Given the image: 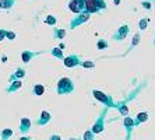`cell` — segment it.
<instances>
[{
  "mask_svg": "<svg viewBox=\"0 0 155 140\" xmlns=\"http://www.w3.org/2000/svg\"><path fill=\"white\" fill-rule=\"evenodd\" d=\"M120 112H122L123 115H127V107H126V105H124V107H122V108H120Z\"/></svg>",
  "mask_w": 155,
  "mask_h": 140,
  "instance_id": "cell-27",
  "label": "cell"
},
{
  "mask_svg": "<svg viewBox=\"0 0 155 140\" xmlns=\"http://www.w3.org/2000/svg\"><path fill=\"white\" fill-rule=\"evenodd\" d=\"M84 67H94V63L92 62H84Z\"/></svg>",
  "mask_w": 155,
  "mask_h": 140,
  "instance_id": "cell-26",
  "label": "cell"
},
{
  "mask_svg": "<svg viewBox=\"0 0 155 140\" xmlns=\"http://www.w3.org/2000/svg\"><path fill=\"white\" fill-rule=\"evenodd\" d=\"M138 41H140V35H136V36L133 38V46H136V45H137Z\"/></svg>",
  "mask_w": 155,
  "mask_h": 140,
  "instance_id": "cell-25",
  "label": "cell"
},
{
  "mask_svg": "<svg viewBox=\"0 0 155 140\" xmlns=\"http://www.w3.org/2000/svg\"><path fill=\"white\" fill-rule=\"evenodd\" d=\"M124 126L127 128V139L130 137V133H131V129H133V126H136V121H133L131 118H126L124 119Z\"/></svg>",
  "mask_w": 155,
  "mask_h": 140,
  "instance_id": "cell-7",
  "label": "cell"
},
{
  "mask_svg": "<svg viewBox=\"0 0 155 140\" xmlns=\"http://www.w3.org/2000/svg\"><path fill=\"white\" fill-rule=\"evenodd\" d=\"M24 74H25V72H24V70H18L17 73H14V74H13L11 80H14V79H20V77H22Z\"/></svg>",
  "mask_w": 155,
  "mask_h": 140,
  "instance_id": "cell-18",
  "label": "cell"
},
{
  "mask_svg": "<svg viewBox=\"0 0 155 140\" xmlns=\"http://www.w3.org/2000/svg\"><path fill=\"white\" fill-rule=\"evenodd\" d=\"M36 53H32V52H24V53H22V60L24 62H29L31 60V58H32V56H35Z\"/></svg>",
  "mask_w": 155,
  "mask_h": 140,
  "instance_id": "cell-13",
  "label": "cell"
},
{
  "mask_svg": "<svg viewBox=\"0 0 155 140\" xmlns=\"http://www.w3.org/2000/svg\"><path fill=\"white\" fill-rule=\"evenodd\" d=\"M20 87H21V83H20V81H15V83H13V84H11V87H10V88H8V93H11V91H15V90H18Z\"/></svg>",
  "mask_w": 155,
  "mask_h": 140,
  "instance_id": "cell-17",
  "label": "cell"
},
{
  "mask_svg": "<svg viewBox=\"0 0 155 140\" xmlns=\"http://www.w3.org/2000/svg\"><path fill=\"white\" fill-rule=\"evenodd\" d=\"M52 53H53V56H58V58H63V55H61V50H60V49H56V48H54V49L52 50Z\"/></svg>",
  "mask_w": 155,
  "mask_h": 140,
  "instance_id": "cell-22",
  "label": "cell"
},
{
  "mask_svg": "<svg viewBox=\"0 0 155 140\" xmlns=\"http://www.w3.org/2000/svg\"><path fill=\"white\" fill-rule=\"evenodd\" d=\"M94 95L97 97V100H98V101H102L104 104H106V105H113L112 100H109V98L106 97L105 94H102L101 91H97V90H95V91H94Z\"/></svg>",
  "mask_w": 155,
  "mask_h": 140,
  "instance_id": "cell-5",
  "label": "cell"
},
{
  "mask_svg": "<svg viewBox=\"0 0 155 140\" xmlns=\"http://www.w3.org/2000/svg\"><path fill=\"white\" fill-rule=\"evenodd\" d=\"M6 35H7L8 38H10V39H14V36H15L13 32H6Z\"/></svg>",
  "mask_w": 155,
  "mask_h": 140,
  "instance_id": "cell-30",
  "label": "cell"
},
{
  "mask_svg": "<svg viewBox=\"0 0 155 140\" xmlns=\"http://www.w3.org/2000/svg\"><path fill=\"white\" fill-rule=\"evenodd\" d=\"M69 9L74 13H81L85 10V2L84 0H71L69 4Z\"/></svg>",
  "mask_w": 155,
  "mask_h": 140,
  "instance_id": "cell-3",
  "label": "cell"
},
{
  "mask_svg": "<svg viewBox=\"0 0 155 140\" xmlns=\"http://www.w3.org/2000/svg\"><path fill=\"white\" fill-rule=\"evenodd\" d=\"M21 140H29V137H22Z\"/></svg>",
  "mask_w": 155,
  "mask_h": 140,
  "instance_id": "cell-32",
  "label": "cell"
},
{
  "mask_svg": "<svg viewBox=\"0 0 155 140\" xmlns=\"http://www.w3.org/2000/svg\"><path fill=\"white\" fill-rule=\"evenodd\" d=\"M34 93H35L36 95H42V94H43V86H41V84L35 86V87H34Z\"/></svg>",
  "mask_w": 155,
  "mask_h": 140,
  "instance_id": "cell-15",
  "label": "cell"
},
{
  "mask_svg": "<svg viewBox=\"0 0 155 140\" xmlns=\"http://www.w3.org/2000/svg\"><path fill=\"white\" fill-rule=\"evenodd\" d=\"M13 135V130H10V129H6V130H3V133H2V139L3 140H6V139H8V137Z\"/></svg>",
  "mask_w": 155,
  "mask_h": 140,
  "instance_id": "cell-16",
  "label": "cell"
},
{
  "mask_svg": "<svg viewBox=\"0 0 155 140\" xmlns=\"http://www.w3.org/2000/svg\"><path fill=\"white\" fill-rule=\"evenodd\" d=\"M88 17H90V14L88 13H85V14H81L78 18H76V21L71 22V27H76L77 24H81V22H85L87 20H88Z\"/></svg>",
  "mask_w": 155,
  "mask_h": 140,
  "instance_id": "cell-9",
  "label": "cell"
},
{
  "mask_svg": "<svg viewBox=\"0 0 155 140\" xmlns=\"http://www.w3.org/2000/svg\"><path fill=\"white\" fill-rule=\"evenodd\" d=\"M64 35H66L64 29H59V31H56V32H54V36H56V38H63Z\"/></svg>",
  "mask_w": 155,
  "mask_h": 140,
  "instance_id": "cell-20",
  "label": "cell"
},
{
  "mask_svg": "<svg viewBox=\"0 0 155 140\" xmlns=\"http://www.w3.org/2000/svg\"><path fill=\"white\" fill-rule=\"evenodd\" d=\"M73 91V81L70 79H61L58 84V93L59 94H67Z\"/></svg>",
  "mask_w": 155,
  "mask_h": 140,
  "instance_id": "cell-2",
  "label": "cell"
},
{
  "mask_svg": "<svg viewBox=\"0 0 155 140\" xmlns=\"http://www.w3.org/2000/svg\"><path fill=\"white\" fill-rule=\"evenodd\" d=\"M92 132L91 130H87L85 132V135H84V140H92Z\"/></svg>",
  "mask_w": 155,
  "mask_h": 140,
  "instance_id": "cell-21",
  "label": "cell"
},
{
  "mask_svg": "<svg viewBox=\"0 0 155 140\" xmlns=\"http://www.w3.org/2000/svg\"><path fill=\"white\" fill-rule=\"evenodd\" d=\"M29 125H31V122H29V119H21V126H20V129H21V132H28L29 130Z\"/></svg>",
  "mask_w": 155,
  "mask_h": 140,
  "instance_id": "cell-11",
  "label": "cell"
},
{
  "mask_svg": "<svg viewBox=\"0 0 155 140\" xmlns=\"http://www.w3.org/2000/svg\"><path fill=\"white\" fill-rule=\"evenodd\" d=\"M4 36H6V31H4V29H0V41L3 39Z\"/></svg>",
  "mask_w": 155,
  "mask_h": 140,
  "instance_id": "cell-29",
  "label": "cell"
},
{
  "mask_svg": "<svg viewBox=\"0 0 155 140\" xmlns=\"http://www.w3.org/2000/svg\"><path fill=\"white\" fill-rule=\"evenodd\" d=\"M85 2V11L90 14V13H97L101 9H106V4H105L104 0H84Z\"/></svg>",
  "mask_w": 155,
  "mask_h": 140,
  "instance_id": "cell-1",
  "label": "cell"
},
{
  "mask_svg": "<svg viewBox=\"0 0 155 140\" xmlns=\"http://www.w3.org/2000/svg\"><path fill=\"white\" fill-rule=\"evenodd\" d=\"M105 114H106V111H104L102 116L98 119V122L94 125V128H92V133H101L102 130H104V118H105Z\"/></svg>",
  "mask_w": 155,
  "mask_h": 140,
  "instance_id": "cell-4",
  "label": "cell"
},
{
  "mask_svg": "<svg viewBox=\"0 0 155 140\" xmlns=\"http://www.w3.org/2000/svg\"><path fill=\"white\" fill-rule=\"evenodd\" d=\"M64 65L67 67H73V66L78 65V58L77 56H70V58H66L64 59Z\"/></svg>",
  "mask_w": 155,
  "mask_h": 140,
  "instance_id": "cell-8",
  "label": "cell"
},
{
  "mask_svg": "<svg viewBox=\"0 0 155 140\" xmlns=\"http://www.w3.org/2000/svg\"><path fill=\"white\" fill-rule=\"evenodd\" d=\"M46 22H48V24H54V22H56V18H54L53 15H48V17H46Z\"/></svg>",
  "mask_w": 155,
  "mask_h": 140,
  "instance_id": "cell-23",
  "label": "cell"
},
{
  "mask_svg": "<svg viewBox=\"0 0 155 140\" xmlns=\"http://www.w3.org/2000/svg\"><path fill=\"white\" fill-rule=\"evenodd\" d=\"M11 3H14V0H3V2H0V7L8 9L11 6Z\"/></svg>",
  "mask_w": 155,
  "mask_h": 140,
  "instance_id": "cell-14",
  "label": "cell"
},
{
  "mask_svg": "<svg viewBox=\"0 0 155 140\" xmlns=\"http://www.w3.org/2000/svg\"><path fill=\"white\" fill-rule=\"evenodd\" d=\"M51 140H60V137H59V136H56V135H53V136L51 137Z\"/></svg>",
  "mask_w": 155,
  "mask_h": 140,
  "instance_id": "cell-31",
  "label": "cell"
},
{
  "mask_svg": "<svg viewBox=\"0 0 155 140\" xmlns=\"http://www.w3.org/2000/svg\"><path fill=\"white\" fill-rule=\"evenodd\" d=\"M98 48H99V49H102V48H106V41H99V43H98Z\"/></svg>",
  "mask_w": 155,
  "mask_h": 140,
  "instance_id": "cell-24",
  "label": "cell"
},
{
  "mask_svg": "<svg viewBox=\"0 0 155 140\" xmlns=\"http://www.w3.org/2000/svg\"><path fill=\"white\" fill-rule=\"evenodd\" d=\"M143 6H144L145 9H148V10L151 9V3H148V2H143Z\"/></svg>",
  "mask_w": 155,
  "mask_h": 140,
  "instance_id": "cell-28",
  "label": "cell"
},
{
  "mask_svg": "<svg viewBox=\"0 0 155 140\" xmlns=\"http://www.w3.org/2000/svg\"><path fill=\"white\" fill-rule=\"evenodd\" d=\"M127 34H129V27H127V25H124V27H122V28L119 29V32L116 34L113 38H115V39H119V41H120V39H123V38H126Z\"/></svg>",
  "mask_w": 155,
  "mask_h": 140,
  "instance_id": "cell-6",
  "label": "cell"
},
{
  "mask_svg": "<svg viewBox=\"0 0 155 140\" xmlns=\"http://www.w3.org/2000/svg\"><path fill=\"white\" fill-rule=\"evenodd\" d=\"M148 114L147 112H140L137 115V122H136V125H138V123H144V122H147L148 121Z\"/></svg>",
  "mask_w": 155,
  "mask_h": 140,
  "instance_id": "cell-10",
  "label": "cell"
},
{
  "mask_svg": "<svg viewBox=\"0 0 155 140\" xmlns=\"http://www.w3.org/2000/svg\"><path fill=\"white\" fill-rule=\"evenodd\" d=\"M147 25H148V18H143L140 21V29H145Z\"/></svg>",
  "mask_w": 155,
  "mask_h": 140,
  "instance_id": "cell-19",
  "label": "cell"
},
{
  "mask_svg": "<svg viewBox=\"0 0 155 140\" xmlns=\"http://www.w3.org/2000/svg\"><path fill=\"white\" fill-rule=\"evenodd\" d=\"M49 119H51V115H49V112L43 111V112H42V116H41V119L38 121V125H43V123H48V122H49Z\"/></svg>",
  "mask_w": 155,
  "mask_h": 140,
  "instance_id": "cell-12",
  "label": "cell"
},
{
  "mask_svg": "<svg viewBox=\"0 0 155 140\" xmlns=\"http://www.w3.org/2000/svg\"><path fill=\"white\" fill-rule=\"evenodd\" d=\"M115 3H116V4H119V0H115Z\"/></svg>",
  "mask_w": 155,
  "mask_h": 140,
  "instance_id": "cell-33",
  "label": "cell"
}]
</instances>
